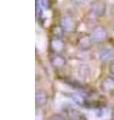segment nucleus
Listing matches in <instances>:
<instances>
[{
  "instance_id": "obj_15",
  "label": "nucleus",
  "mask_w": 114,
  "mask_h": 120,
  "mask_svg": "<svg viewBox=\"0 0 114 120\" xmlns=\"http://www.w3.org/2000/svg\"><path fill=\"white\" fill-rule=\"evenodd\" d=\"M71 1L76 5H82V4H84L85 3L86 0H71Z\"/></svg>"
},
{
  "instance_id": "obj_10",
  "label": "nucleus",
  "mask_w": 114,
  "mask_h": 120,
  "mask_svg": "<svg viewBox=\"0 0 114 120\" xmlns=\"http://www.w3.org/2000/svg\"><path fill=\"white\" fill-rule=\"evenodd\" d=\"M48 100V96L42 90H37L35 93V103L37 108H41L44 105H46Z\"/></svg>"
},
{
  "instance_id": "obj_4",
  "label": "nucleus",
  "mask_w": 114,
  "mask_h": 120,
  "mask_svg": "<svg viewBox=\"0 0 114 120\" xmlns=\"http://www.w3.org/2000/svg\"><path fill=\"white\" fill-rule=\"evenodd\" d=\"M90 10L92 14H94L97 17L104 16L106 13V4L105 2L101 1V0H96L94 1L90 6Z\"/></svg>"
},
{
  "instance_id": "obj_7",
  "label": "nucleus",
  "mask_w": 114,
  "mask_h": 120,
  "mask_svg": "<svg viewBox=\"0 0 114 120\" xmlns=\"http://www.w3.org/2000/svg\"><path fill=\"white\" fill-rule=\"evenodd\" d=\"M63 112L70 120H82L83 119V114L81 112L74 107L69 106V105L66 108H64Z\"/></svg>"
},
{
  "instance_id": "obj_2",
  "label": "nucleus",
  "mask_w": 114,
  "mask_h": 120,
  "mask_svg": "<svg viewBox=\"0 0 114 120\" xmlns=\"http://www.w3.org/2000/svg\"><path fill=\"white\" fill-rule=\"evenodd\" d=\"M60 28L62 29V31L70 33L73 32L76 28V24L74 19L69 15H64L60 20Z\"/></svg>"
},
{
  "instance_id": "obj_9",
  "label": "nucleus",
  "mask_w": 114,
  "mask_h": 120,
  "mask_svg": "<svg viewBox=\"0 0 114 120\" xmlns=\"http://www.w3.org/2000/svg\"><path fill=\"white\" fill-rule=\"evenodd\" d=\"M50 47H51V49L54 53L61 54V52H63V50L65 49V43L63 42L61 38L54 37L50 42Z\"/></svg>"
},
{
  "instance_id": "obj_8",
  "label": "nucleus",
  "mask_w": 114,
  "mask_h": 120,
  "mask_svg": "<svg viewBox=\"0 0 114 120\" xmlns=\"http://www.w3.org/2000/svg\"><path fill=\"white\" fill-rule=\"evenodd\" d=\"M50 62H51V65L54 67V68L60 69V68H63V67L66 65L67 61H66V58L64 57L62 54H56V53H54L51 56Z\"/></svg>"
},
{
  "instance_id": "obj_5",
  "label": "nucleus",
  "mask_w": 114,
  "mask_h": 120,
  "mask_svg": "<svg viewBox=\"0 0 114 120\" xmlns=\"http://www.w3.org/2000/svg\"><path fill=\"white\" fill-rule=\"evenodd\" d=\"M93 43H94V41L92 39V37H91V35H87V34L79 37L77 41V45H78L79 49H81L83 51L90 50L93 47Z\"/></svg>"
},
{
  "instance_id": "obj_16",
  "label": "nucleus",
  "mask_w": 114,
  "mask_h": 120,
  "mask_svg": "<svg viewBox=\"0 0 114 120\" xmlns=\"http://www.w3.org/2000/svg\"><path fill=\"white\" fill-rule=\"evenodd\" d=\"M113 31H114V24H113Z\"/></svg>"
},
{
  "instance_id": "obj_14",
  "label": "nucleus",
  "mask_w": 114,
  "mask_h": 120,
  "mask_svg": "<svg viewBox=\"0 0 114 120\" xmlns=\"http://www.w3.org/2000/svg\"><path fill=\"white\" fill-rule=\"evenodd\" d=\"M109 72L112 76H114V60L110 63V65H109Z\"/></svg>"
},
{
  "instance_id": "obj_13",
  "label": "nucleus",
  "mask_w": 114,
  "mask_h": 120,
  "mask_svg": "<svg viewBox=\"0 0 114 120\" xmlns=\"http://www.w3.org/2000/svg\"><path fill=\"white\" fill-rule=\"evenodd\" d=\"M48 120H67L63 115H60V114H53L49 117Z\"/></svg>"
},
{
  "instance_id": "obj_11",
  "label": "nucleus",
  "mask_w": 114,
  "mask_h": 120,
  "mask_svg": "<svg viewBox=\"0 0 114 120\" xmlns=\"http://www.w3.org/2000/svg\"><path fill=\"white\" fill-rule=\"evenodd\" d=\"M98 57L101 62H108L114 58V51L110 48H103L99 51Z\"/></svg>"
},
{
  "instance_id": "obj_6",
  "label": "nucleus",
  "mask_w": 114,
  "mask_h": 120,
  "mask_svg": "<svg viewBox=\"0 0 114 120\" xmlns=\"http://www.w3.org/2000/svg\"><path fill=\"white\" fill-rule=\"evenodd\" d=\"M100 88L103 92L111 94L114 93V76H107L101 81Z\"/></svg>"
},
{
  "instance_id": "obj_12",
  "label": "nucleus",
  "mask_w": 114,
  "mask_h": 120,
  "mask_svg": "<svg viewBox=\"0 0 114 120\" xmlns=\"http://www.w3.org/2000/svg\"><path fill=\"white\" fill-rule=\"evenodd\" d=\"M70 98L72 99V101L77 104L78 106H81V107H84L86 105V99L85 97L81 95L80 93H72V94L70 95Z\"/></svg>"
},
{
  "instance_id": "obj_1",
  "label": "nucleus",
  "mask_w": 114,
  "mask_h": 120,
  "mask_svg": "<svg viewBox=\"0 0 114 120\" xmlns=\"http://www.w3.org/2000/svg\"><path fill=\"white\" fill-rule=\"evenodd\" d=\"M91 74H92V69H91L90 65L87 64V63H81L76 68V75L82 81L88 80Z\"/></svg>"
},
{
  "instance_id": "obj_3",
  "label": "nucleus",
  "mask_w": 114,
  "mask_h": 120,
  "mask_svg": "<svg viewBox=\"0 0 114 120\" xmlns=\"http://www.w3.org/2000/svg\"><path fill=\"white\" fill-rule=\"evenodd\" d=\"M90 35L92 37L94 42H103L104 40L107 39L108 33L104 27H102V26H97V27H95L92 30V32H91Z\"/></svg>"
}]
</instances>
